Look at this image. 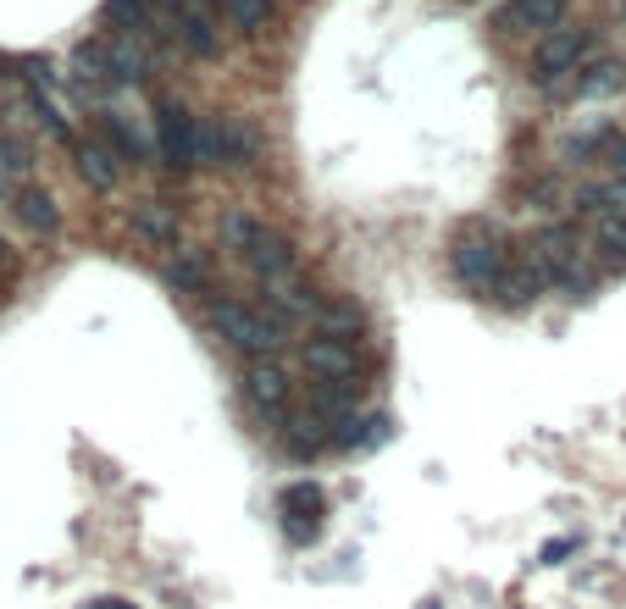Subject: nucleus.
Wrapping results in <instances>:
<instances>
[{"label": "nucleus", "mask_w": 626, "mask_h": 609, "mask_svg": "<svg viewBox=\"0 0 626 609\" xmlns=\"http://www.w3.org/2000/svg\"><path fill=\"white\" fill-rule=\"evenodd\" d=\"M205 322H211V333H217L228 349L255 355V360L277 355V349L289 344V322L272 316V311H255V305H244V299H211Z\"/></svg>", "instance_id": "nucleus-1"}, {"label": "nucleus", "mask_w": 626, "mask_h": 609, "mask_svg": "<svg viewBox=\"0 0 626 609\" xmlns=\"http://www.w3.org/2000/svg\"><path fill=\"white\" fill-rule=\"evenodd\" d=\"M505 272H510V244H505L499 227L471 222L466 233L449 244V277H455L460 288H471V294H494Z\"/></svg>", "instance_id": "nucleus-2"}, {"label": "nucleus", "mask_w": 626, "mask_h": 609, "mask_svg": "<svg viewBox=\"0 0 626 609\" xmlns=\"http://www.w3.org/2000/svg\"><path fill=\"white\" fill-rule=\"evenodd\" d=\"M156 161L178 178H189L200 167V117L183 111L178 100H161L156 106Z\"/></svg>", "instance_id": "nucleus-3"}, {"label": "nucleus", "mask_w": 626, "mask_h": 609, "mask_svg": "<svg viewBox=\"0 0 626 609\" xmlns=\"http://www.w3.org/2000/svg\"><path fill=\"white\" fill-rule=\"evenodd\" d=\"M588 50H593V28H554V34H543L538 45H532V61H527L532 84L549 89V84H560L566 72L577 78V67L588 61Z\"/></svg>", "instance_id": "nucleus-4"}, {"label": "nucleus", "mask_w": 626, "mask_h": 609, "mask_svg": "<svg viewBox=\"0 0 626 609\" xmlns=\"http://www.w3.org/2000/svg\"><path fill=\"white\" fill-rule=\"evenodd\" d=\"M566 12L571 0H505V6H494V17H488V28L494 34H554V28H566Z\"/></svg>", "instance_id": "nucleus-5"}, {"label": "nucleus", "mask_w": 626, "mask_h": 609, "mask_svg": "<svg viewBox=\"0 0 626 609\" xmlns=\"http://www.w3.org/2000/svg\"><path fill=\"white\" fill-rule=\"evenodd\" d=\"M244 399H250V405L261 410V416L283 421V416H289V405H294L289 371L277 366L272 355H266V360H250V366H244Z\"/></svg>", "instance_id": "nucleus-6"}, {"label": "nucleus", "mask_w": 626, "mask_h": 609, "mask_svg": "<svg viewBox=\"0 0 626 609\" xmlns=\"http://www.w3.org/2000/svg\"><path fill=\"white\" fill-rule=\"evenodd\" d=\"M266 305H272V316H283L289 327L294 322H322V311H327L322 288L305 272H289V277H277V283H266Z\"/></svg>", "instance_id": "nucleus-7"}, {"label": "nucleus", "mask_w": 626, "mask_h": 609, "mask_svg": "<svg viewBox=\"0 0 626 609\" xmlns=\"http://www.w3.org/2000/svg\"><path fill=\"white\" fill-rule=\"evenodd\" d=\"M128 227H133V239L150 244V250H172V255L183 250V216H178V205H167V200L133 205Z\"/></svg>", "instance_id": "nucleus-8"}, {"label": "nucleus", "mask_w": 626, "mask_h": 609, "mask_svg": "<svg viewBox=\"0 0 626 609\" xmlns=\"http://www.w3.org/2000/svg\"><path fill=\"white\" fill-rule=\"evenodd\" d=\"M305 366L316 377H333V383H361V349L350 338H333V333L305 338Z\"/></svg>", "instance_id": "nucleus-9"}, {"label": "nucleus", "mask_w": 626, "mask_h": 609, "mask_svg": "<svg viewBox=\"0 0 626 609\" xmlns=\"http://www.w3.org/2000/svg\"><path fill=\"white\" fill-rule=\"evenodd\" d=\"M100 144H106L122 167H145V161L156 156V139H145L139 122H128L122 111H111V106L100 111Z\"/></svg>", "instance_id": "nucleus-10"}, {"label": "nucleus", "mask_w": 626, "mask_h": 609, "mask_svg": "<svg viewBox=\"0 0 626 609\" xmlns=\"http://www.w3.org/2000/svg\"><path fill=\"white\" fill-rule=\"evenodd\" d=\"M172 39H178L189 56L211 61L222 56V28L205 17V6H194V0H183V6H172Z\"/></svg>", "instance_id": "nucleus-11"}, {"label": "nucleus", "mask_w": 626, "mask_h": 609, "mask_svg": "<svg viewBox=\"0 0 626 609\" xmlns=\"http://www.w3.org/2000/svg\"><path fill=\"white\" fill-rule=\"evenodd\" d=\"M322 488L316 482H289V488L277 493V510H283V526H289V538L305 543L316 538V515H322Z\"/></svg>", "instance_id": "nucleus-12"}, {"label": "nucleus", "mask_w": 626, "mask_h": 609, "mask_svg": "<svg viewBox=\"0 0 626 609\" xmlns=\"http://www.w3.org/2000/svg\"><path fill=\"white\" fill-rule=\"evenodd\" d=\"M626 89V61L621 56H599V61H582L577 78H571V100H610Z\"/></svg>", "instance_id": "nucleus-13"}, {"label": "nucleus", "mask_w": 626, "mask_h": 609, "mask_svg": "<svg viewBox=\"0 0 626 609\" xmlns=\"http://www.w3.org/2000/svg\"><path fill=\"white\" fill-rule=\"evenodd\" d=\"M244 266H250V277L255 283H277V277H289V272H300V250H294L283 233H266L261 244H255L250 255H244Z\"/></svg>", "instance_id": "nucleus-14"}, {"label": "nucleus", "mask_w": 626, "mask_h": 609, "mask_svg": "<svg viewBox=\"0 0 626 609\" xmlns=\"http://www.w3.org/2000/svg\"><path fill=\"white\" fill-rule=\"evenodd\" d=\"M549 288V272H543V261L532 255V261H510V272L499 277V288H494V299L505 305V311H521V305H532V299Z\"/></svg>", "instance_id": "nucleus-15"}, {"label": "nucleus", "mask_w": 626, "mask_h": 609, "mask_svg": "<svg viewBox=\"0 0 626 609\" xmlns=\"http://www.w3.org/2000/svg\"><path fill=\"white\" fill-rule=\"evenodd\" d=\"M67 72H73V84L84 89V95H100V89H111V84H117V78H111L106 39H84V45L73 50V61H67Z\"/></svg>", "instance_id": "nucleus-16"}, {"label": "nucleus", "mask_w": 626, "mask_h": 609, "mask_svg": "<svg viewBox=\"0 0 626 609\" xmlns=\"http://www.w3.org/2000/svg\"><path fill=\"white\" fill-rule=\"evenodd\" d=\"M73 150H78V178H84L89 189H95V194H111V189H117L122 161L111 156L106 144H100V139H89V144H73Z\"/></svg>", "instance_id": "nucleus-17"}, {"label": "nucleus", "mask_w": 626, "mask_h": 609, "mask_svg": "<svg viewBox=\"0 0 626 609\" xmlns=\"http://www.w3.org/2000/svg\"><path fill=\"white\" fill-rule=\"evenodd\" d=\"M106 56H111V78H117V84L139 89L150 78V56H145V45H133V34L106 39Z\"/></svg>", "instance_id": "nucleus-18"}, {"label": "nucleus", "mask_w": 626, "mask_h": 609, "mask_svg": "<svg viewBox=\"0 0 626 609\" xmlns=\"http://www.w3.org/2000/svg\"><path fill=\"white\" fill-rule=\"evenodd\" d=\"M272 227L261 222L255 211H222V222H217V239H222V250H239V255H250L255 244L266 239Z\"/></svg>", "instance_id": "nucleus-19"}, {"label": "nucleus", "mask_w": 626, "mask_h": 609, "mask_svg": "<svg viewBox=\"0 0 626 609\" xmlns=\"http://www.w3.org/2000/svg\"><path fill=\"white\" fill-rule=\"evenodd\" d=\"M12 211H17V222L28 227V233H56L61 227V211H56V200H50L45 189H17V200H12Z\"/></svg>", "instance_id": "nucleus-20"}, {"label": "nucleus", "mask_w": 626, "mask_h": 609, "mask_svg": "<svg viewBox=\"0 0 626 609\" xmlns=\"http://www.w3.org/2000/svg\"><path fill=\"white\" fill-rule=\"evenodd\" d=\"M167 283L178 288V294H200V288H211V255L183 244V250L167 261Z\"/></svg>", "instance_id": "nucleus-21"}, {"label": "nucleus", "mask_w": 626, "mask_h": 609, "mask_svg": "<svg viewBox=\"0 0 626 609\" xmlns=\"http://www.w3.org/2000/svg\"><path fill=\"white\" fill-rule=\"evenodd\" d=\"M366 383H333V377H322V383H311V405L322 410L327 421L338 416H355V405H361Z\"/></svg>", "instance_id": "nucleus-22"}, {"label": "nucleus", "mask_w": 626, "mask_h": 609, "mask_svg": "<svg viewBox=\"0 0 626 609\" xmlns=\"http://www.w3.org/2000/svg\"><path fill=\"white\" fill-rule=\"evenodd\" d=\"M388 438V421L383 416H338L333 432H327V443L333 449H366V443Z\"/></svg>", "instance_id": "nucleus-23"}, {"label": "nucleus", "mask_w": 626, "mask_h": 609, "mask_svg": "<svg viewBox=\"0 0 626 609\" xmlns=\"http://www.w3.org/2000/svg\"><path fill=\"white\" fill-rule=\"evenodd\" d=\"M621 139H626V133L615 128V122H593L588 133H577V139L560 144V156H566V161H593V156H610Z\"/></svg>", "instance_id": "nucleus-24"}, {"label": "nucleus", "mask_w": 626, "mask_h": 609, "mask_svg": "<svg viewBox=\"0 0 626 609\" xmlns=\"http://www.w3.org/2000/svg\"><path fill=\"white\" fill-rule=\"evenodd\" d=\"M577 216H621L626 211V189L615 178H604V183H582L577 189Z\"/></svg>", "instance_id": "nucleus-25"}, {"label": "nucleus", "mask_w": 626, "mask_h": 609, "mask_svg": "<svg viewBox=\"0 0 626 609\" xmlns=\"http://www.w3.org/2000/svg\"><path fill=\"white\" fill-rule=\"evenodd\" d=\"M361 327H366V316H361V305H355V299H327V311H322V333L361 344Z\"/></svg>", "instance_id": "nucleus-26"}, {"label": "nucleus", "mask_w": 626, "mask_h": 609, "mask_svg": "<svg viewBox=\"0 0 626 609\" xmlns=\"http://www.w3.org/2000/svg\"><path fill=\"white\" fill-rule=\"evenodd\" d=\"M222 12H228V23L239 28V34H266V23H272V0H222Z\"/></svg>", "instance_id": "nucleus-27"}, {"label": "nucleus", "mask_w": 626, "mask_h": 609, "mask_svg": "<svg viewBox=\"0 0 626 609\" xmlns=\"http://www.w3.org/2000/svg\"><path fill=\"white\" fill-rule=\"evenodd\" d=\"M250 161H255V133L222 117V167H250Z\"/></svg>", "instance_id": "nucleus-28"}, {"label": "nucleus", "mask_w": 626, "mask_h": 609, "mask_svg": "<svg viewBox=\"0 0 626 609\" xmlns=\"http://www.w3.org/2000/svg\"><path fill=\"white\" fill-rule=\"evenodd\" d=\"M145 12H150L145 0H106L100 17H106L111 28H122V34H139V28H145Z\"/></svg>", "instance_id": "nucleus-29"}, {"label": "nucleus", "mask_w": 626, "mask_h": 609, "mask_svg": "<svg viewBox=\"0 0 626 609\" xmlns=\"http://www.w3.org/2000/svg\"><path fill=\"white\" fill-rule=\"evenodd\" d=\"M322 449H333L327 432H311V421H289V454L294 460H311V454H322Z\"/></svg>", "instance_id": "nucleus-30"}, {"label": "nucleus", "mask_w": 626, "mask_h": 609, "mask_svg": "<svg viewBox=\"0 0 626 609\" xmlns=\"http://www.w3.org/2000/svg\"><path fill=\"white\" fill-rule=\"evenodd\" d=\"M28 106H34L39 128H45V133H50V139H56V144H73V128H67V122H61V111H56V106H50V100H45V95H39V89H34V95H28Z\"/></svg>", "instance_id": "nucleus-31"}, {"label": "nucleus", "mask_w": 626, "mask_h": 609, "mask_svg": "<svg viewBox=\"0 0 626 609\" xmlns=\"http://www.w3.org/2000/svg\"><path fill=\"white\" fill-rule=\"evenodd\" d=\"M200 167H222V117H200Z\"/></svg>", "instance_id": "nucleus-32"}, {"label": "nucleus", "mask_w": 626, "mask_h": 609, "mask_svg": "<svg viewBox=\"0 0 626 609\" xmlns=\"http://www.w3.org/2000/svg\"><path fill=\"white\" fill-rule=\"evenodd\" d=\"M599 250L610 255V261H615V255H626V211H621V216H604V227H599Z\"/></svg>", "instance_id": "nucleus-33"}, {"label": "nucleus", "mask_w": 626, "mask_h": 609, "mask_svg": "<svg viewBox=\"0 0 626 609\" xmlns=\"http://www.w3.org/2000/svg\"><path fill=\"white\" fill-rule=\"evenodd\" d=\"M604 161H610V178H615V183H621V189H626V139L615 144V150H610V156H604Z\"/></svg>", "instance_id": "nucleus-34"}, {"label": "nucleus", "mask_w": 626, "mask_h": 609, "mask_svg": "<svg viewBox=\"0 0 626 609\" xmlns=\"http://www.w3.org/2000/svg\"><path fill=\"white\" fill-rule=\"evenodd\" d=\"M566 549H571V543H566V538H554V543H549V549H543V565H554V560H560V554H566Z\"/></svg>", "instance_id": "nucleus-35"}, {"label": "nucleus", "mask_w": 626, "mask_h": 609, "mask_svg": "<svg viewBox=\"0 0 626 609\" xmlns=\"http://www.w3.org/2000/svg\"><path fill=\"white\" fill-rule=\"evenodd\" d=\"M95 609H133V604H122V598H100Z\"/></svg>", "instance_id": "nucleus-36"}, {"label": "nucleus", "mask_w": 626, "mask_h": 609, "mask_svg": "<svg viewBox=\"0 0 626 609\" xmlns=\"http://www.w3.org/2000/svg\"><path fill=\"white\" fill-rule=\"evenodd\" d=\"M145 6H178V0H145Z\"/></svg>", "instance_id": "nucleus-37"}, {"label": "nucleus", "mask_w": 626, "mask_h": 609, "mask_svg": "<svg viewBox=\"0 0 626 609\" xmlns=\"http://www.w3.org/2000/svg\"><path fill=\"white\" fill-rule=\"evenodd\" d=\"M194 6H222V0H194Z\"/></svg>", "instance_id": "nucleus-38"}, {"label": "nucleus", "mask_w": 626, "mask_h": 609, "mask_svg": "<svg viewBox=\"0 0 626 609\" xmlns=\"http://www.w3.org/2000/svg\"><path fill=\"white\" fill-rule=\"evenodd\" d=\"M621 17H626V6H621Z\"/></svg>", "instance_id": "nucleus-39"}]
</instances>
